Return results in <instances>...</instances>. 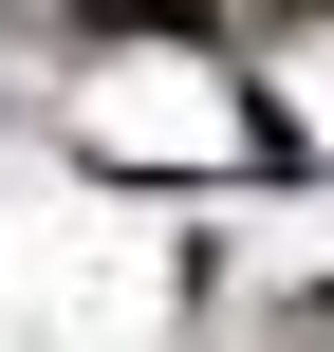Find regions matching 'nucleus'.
Wrapping results in <instances>:
<instances>
[{
	"label": "nucleus",
	"instance_id": "1",
	"mask_svg": "<svg viewBox=\"0 0 334 352\" xmlns=\"http://www.w3.org/2000/svg\"><path fill=\"white\" fill-rule=\"evenodd\" d=\"M74 19H93V37H186L205 0H74Z\"/></svg>",
	"mask_w": 334,
	"mask_h": 352
}]
</instances>
